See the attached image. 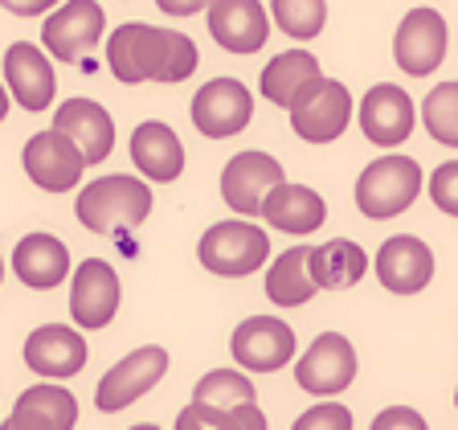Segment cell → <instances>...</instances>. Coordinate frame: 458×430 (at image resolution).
Masks as SVG:
<instances>
[{"instance_id": "1", "label": "cell", "mask_w": 458, "mask_h": 430, "mask_svg": "<svg viewBox=\"0 0 458 430\" xmlns=\"http://www.w3.org/2000/svg\"><path fill=\"white\" fill-rule=\"evenodd\" d=\"M197 62H200V54L189 33L148 25V21H127V25H119L106 38V66L127 86L184 82L197 70Z\"/></svg>"}, {"instance_id": "2", "label": "cell", "mask_w": 458, "mask_h": 430, "mask_svg": "<svg viewBox=\"0 0 458 430\" xmlns=\"http://www.w3.org/2000/svg\"><path fill=\"white\" fill-rule=\"evenodd\" d=\"M74 213L82 221V229L90 234H106L114 226H143L148 213H152V189L127 172H111V176H98V181L82 185L74 201Z\"/></svg>"}, {"instance_id": "3", "label": "cell", "mask_w": 458, "mask_h": 430, "mask_svg": "<svg viewBox=\"0 0 458 430\" xmlns=\"http://www.w3.org/2000/svg\"><path fill=\"white\" fill-rule=\"evenodd\" d=\"M426 172L410 156H381L356 176V210L369 221H389L421 197Z\"/></svg>"}, {"instance_id": "4", "label": "cell", "mask_w": 458, "mask_h": 430, "mask_svg": "<svg viewBox=\"0 0 458 430\" xmlns=\"http://www.w3.org/2000/svg\"><path fill=\"white\" fill-rule=\"evenodd\" d=\"M197 258L209 275L246 279V275H254V271H262V262L270 258V238H267V229L246 218L217 221V226H209L200 234Z\"/></svg>"}, {"instance_id": "5", "label": "cell", "mask_w": 458, "mask_h": 430, "mask_svg": "<svg viewBox=\"0 0 458 430\" xmlns=\"http://www.w3.org/2000/svg\"><path fill=\"white\" fill-rule=\"evenodd\" d=\"M106 33V13L98 0H62L41 25V46L57 62H82Z\"/></svg>"}, {"instance_id": "6", "label": "cell", "mask_w": 458, "mask_h": 430, "mask_svg": "<svg viewBox=\"0 0 458 430\" xmlns=\"http://www.w3.org/2000/svg\"><path fill=\"white\" fill-rule=\"evenodd\" d=\"M119 304H123L119 271L106 258L78 262L74 275H70V315H74V324L86 328V332H98L119 315Z\"/></svg>"}, {"instance_id": "7", "label": "cell", "mask_w": 458, "mask_h": 430, "mask_svg": "<svg viewBox=\"0 0 458 430\" xmlns=\"http://www.w3.org/2000/svg\"><path fill=\"white\" fill-rule=\"evenodd\" d=\"M168 373V353L160 344H143L135 353H127L123 361H114L103 373V382L95 385V406L98 414H119L131 401H140L143 393H152V385Z\"/></svg>"}, {"instance_id": "8", "label": "cell", "mask_w": 458, "mask_h": 430, "mask_svg": "<svg viewBox=\"0 0 458 430\" xmlns=\"http://www.w3.org/2000/svg\"><path fill=\"white\" fill-rule=\"evenodd\" d=\"M295 382L311 398H335L356 382V348L344 332L315 336L311 348L295 361Z\"/></svg>"}, {"instance_id": "9", "label": "cell", "mask_w": 458, "mask_h": 430, "mask_svg": "<svg viewBox=\"0 0 458 430\" xmlns=\"http://www.w3.org/2000/svg\"><path fill=\"white\" fill-rule=\"evenodd\" d=\"M446 46H450L446 17L438 9L421 4V9H410L401 17L397 38H393V57H397V66L410 78H426L442 66Z\"/></svg>"}, {"instance_id": "10", "label": "cell", "mask_w": 458, "mask_h": 430, "mask_svg": "<svg viewBox=\"0 0 458 430\" xmlns=\"http://www.w3.org/2000/svg\"><path fill=\"white\" fill-rule=\"evenodd\" d=\"M189 115L200 135L229 140V135H238L250 127V119H254V95H250L238 78H209L192 95Z\"/></svg>"}, {"instance_id": "11", "label": "cell", "mask_w": 458, "mask_h": 430, "mask_svg": "<svg viewBox=\"0 0 458 430\" xmlns=\"http://www.w3.org/2000/svg\"><path fill=\"white\" fill-rule=\"evenodd\" d=\"M229 353L250 373H278L295 361V328L278 315H250L229 336Z\"/></svg>"}, {"instance_id": "12", "label": "cell", "mask_w": 458, "mask_h": 430, "mask_svg": "<svg viewBox=\"0 0 458 430\" xmlns=\"http://www.w3.org/2000/svg\"><path fill=\"white\" fill-rule=\"evenodd\" d=\"M21 164H25L29 181L46 193L78 189V181H82V172H86V156L78 152V143L70 140L66 132H57V127L33 135V140L25 143V152H21Z\"/></svg>"}, {"instance_id": "13", "label": "cell", "mask_w": 458, "mask_h": 430, "mask_svg": "<svg viewBox=\"0 0 458 430\" xmlns=\"http://www.w3.org/2000/svg\"><path fill=\"white\" fill-rule=\"evenodd\" d=\"M283 164L267 152H238L221 168V201L242 218H262L267 197L283 185Z\"/></svg>"}, {"instance_id": "14", "label": "cell", "mask_w": 458, "mask_h": 430, "mask_svg": "<svg viewBox=\"0 0 458 430\" xmlns=\"http://www.w3.org/2000/svg\"><path fill=\"white\" fill-rule=\"evenodd\" d=\"M372 267H377V279H381L385 291H393V296H418V291L429 287V279H434V250L421 238H413V234H393L389 242H381Z\"/></svg>"}, {"instance_id": "15", "label": "cell", "mask_w": 458, "mask_h": 430, "mask_svg": "<svg viewBox=\"0 0 458 430\" xmlns=\"http://www.w3.org/2000/svg\"><path fill=\"white\" fill-rule=\"evenodd\" d=\"M4 86L25 111H46L57 99V74L46 49L33 41H13L4 49Z\"/></svg>"}, {"instance_id": "16", "label": "cell", "mask_w": 458, "mask_h": 430, "mask_svg": "<svg viewBox=\"0 0 458 430\" xmlns=\"http://www.w3.org/2000/svg\"><path fill=\"white\" fill-rule=\"evenodd\" d=\"M418 124V107L413 99L393 82L369 86V95L360 99V132L369 135L377 148H397L413 135Z\"/></svg>"}, {"instance_id": "17", "label": "cell", "mask_w": 458, "mask_h": 430, "mask_svg": "<svg viewBox=\"0 0 458 430\" xmlns=\"http://www.w3.org/2000/svg\"><path fill=\"white\" fill-rule=\"evenodd\" d=\"M209 33L229 54H258L270 41V13L262 0H213L209 9Z\"/></svg>"}, {"instance_id": "18", "label": "cell", "mask_w": 458, "mask_h": 430, "mask_svg": "<svg viewBox=\"0 0 458 430\" xmlns=\"http://www.w3.org/2000/svg\"><path fill=\"white\" fill-rule=\"evenodd\" d=\"M324 78L327 74L319 70L315 54H307V49H286V54L270 57V66H262L258 90H262V99L283 107V111H295V107H303L307 99L319 90Z\"/></svg>"}, {"instance_id": "19", "label": "cell", "mask_w": 458, "mask_h": 430, "mask_svg": "<svg viewBox=\"0 0 458 430\" xmlns=\"http://www.w3.org/2000/svg\"><path fill=\"white\" fill-rule=\"evenodd\" d=\"M352 124V95H348V86L335 82V78H324L319 90L307 99L303 107L291 111V132L307 143H332L340 140Z\"/></svg>"}, {"instance_id": "20", "label": "cell", "mask_w": 458, "mask_h": 430, "mask_svg": "<svg viewBox=\"0 0 458 430\" xmlns=\"http://www.w3.org/2000/svg\"><path fill=\"white\" fill-rule=\"evenodd\" d=\"M86 340L78 328L66 324H41L29 332L25 340V365L49 382H66L74 373L86 369Z\"/></svg>"}, {"instance_id": "21", "label": "cell", "mask_w": 458, "mask_h": 430, "mask_svg": "<svg viewBox=\"0 0 458 430\" xmlns=\"http://www.w3.org/2000/svg\"><path fill=\"white\" fill-rule=\"evenodd\" d=\"M54 127L78 143V152L86 156V164H103L114 148V119L95 99H66L54 111Z\"/></svg>"}, {"instance_id": "22", "label": "cell", "mask_w": 458, "mask_h": 430, "mask_svg": "<svg viewBox=\"0 0 458 430\" xmlns=\"http://www.w3.org/2000/svg\"><path fill=\"white\" fill-rule=\"evenodd\" d=\"M9 262H13L21 283L33 287V291H54V287H62L70 275V267H74L66 242L54 238V234H25V238L17 242Z\"/></svg>"}, {"instance_id": "23", "label": "cell", "mask_w": 458, "mask_h": 430, "mask_svg": "<svg viewBox=\"0 0 458 430\" xmlns=\"http://www.w3.org/2000/svg\"><path fill=\"white\" fill-rule=\"evenodd\" d=\"M262 221H267L270 229L291 234V238H307V234H315V229H324L327 205H324V197H319L315 189H307V185L283 181L267 197V205H262Z\"/></svg>"}, {"instance_id": "24", "label": "cell", "mask_w": 458, "mask_h": 430, "mask_svg": "<svg viewBox=\"0 0 458 430\" xmlns=\"http://www.w3.org/2000/svg\"><path fill=\"white\" fill-rule=\"evenodd\" d=\"M13 422L21 430H74L78 426V398L57 382L29 385L13 401Z\"/></svg>"}, {"instance_id": "25", "label": "cell", "mask_w": 458, "mask_h": 430, "mask_svg": "<svg viewBox=\"0 0 458 430\" xmlns=\"http://www.w3.org/2000/svg\"><path fill=\"white\" fill-rule=\"evenodd\" d=\"M131 164L148 176V181L172 185L184 172V143L160 119H148L131 132Z\"/></svg>"}, {"instance_id": "26", "label": "cell", "mask_w": 458, "mask_h": 430, "mask_svg": "<svg viewBox=\"0 0 458 430\" xmlns=\"http://www.w3.org/2000/svg\"><path fill=\"white\" fill-rule=\"evenodd\" d=\"M311 275L319 291H348L369 275V254L352 238H327L324 246H311Z\"/></svg>"}, {"instance_id": "27", "label": "cell", "mask_w": 458, "mask_h": 430, "mask_svg": "<svg viewBox=\"0 0 458 430\" xmlns=\"http://www.w3.org/2000/svg\"><path fill=\"white\" fill-rule=\"evenodd\" d=\"M319 291L311 275V246H291L267 267V296L278 307H303Z\"/></svg>"}, {"instance_id": "28", "label": "cell", "mask_w": 458, "mask_h": 430, "mask_svg": "<svg viewBox=\"0 0 458 430\" xmlns=\"http://www.w3.org/2000/svg\"><path fill=\"white\" fill-rule=\"evenodd\" d=\"M270 17L286 38L311 41L327 25V0H270Z\"/></svg>"}, {"instance_id": "29", "label": "cell", "mask_w": 458, "mask_h": 430, "mask_svg": "<svg viewBox=\"0 0 458 430\" xmlns=\"http://www.w3.org/2000/svg\"><path fill=\"white\" fill-rule=\"evenodd\" d=\"M421 124L446 148H458V82H438L421 103Z\"/></svg>"}, {"instance_id": "30", "label": "cell", "mask_w": 458, "mask_h": 430, "mask_svg": "<svg viewBox=\"0 0 458 430\" xmlns=\"http://www.w3.org/2000/svg\"><path fill=\"white\" fill-rule=\"evenodd\" d=\"M192 401H209V406H221V410H233L242 401H254V385H250L246 373L213 369L192 385Z\"/></svg>"}, {"instance_id": "31", "label": "cell", "mask_w": 458, "mask_h": 430, "mask_svg": "<svg viewBox=\"0 0 458 430\" xmlns=\"http://www.w3.org/2000/svg\"><path fill=\"white\" fill-rule=\"evenodd\" d=\"M291 430H352V410L335 398H319L311 410H303Z\"/></svg>"}, {"instance_id": "32", "label": "cell", "mask_w": 458, "mask_h": 430, "mask_svg": "<svg viewBox=\"0 0 458 430\" xmlns=\"http://www.w3.org/2000/svg\"><path fill=\"white\" fill-rule=\"evenodd\" d=\"M176 430H242L233 410H221L209 401H189L181 414H176Z\"/></svg>"}, {"instance_id": "33", "label": "cell", "mask_w": 458, "mask_h": 430, "mask_svg": "<svg viewBox=\"0 0 458 430\" xmlns=\"http://www.w3.org/2000/svg\"><path fill=\"white\" fill-rule=\"evenodd\" d=\"M429 201L438 205L442 213H450V218H458V160H446L438 164V168L429 172Z\"/></svg>"}, {"instance_id": "34", "label": "cell", "mask_w": 458, "mask_h": 430, "mask_svg": "<svg viewBox=\"0 0 458 430\" xmlns=\"http://www.w3.org/2000/svg\"><path fill=\"white\" fill-rule=\"evenodd\" d=\"M369 430H429V422L413 406H389V410H381L372 418Z\"/></svg>"}, {"instance_id": "35", "label": "cell", "mask_w": 458, "mask_h": 430, "mask_svg": "<svg viewBox=\"0 0 458 430\" xmlns=\"http://www.w3.org/2000/svg\"><path fill=\"white\" fill-rule=\"evenodd\" d=\"M62 0H0V9H9L13 17H41V13H54Z\"/></svg>"}, {"instance_id": "36", "label": "cell", "mask_w": 458, "mask_h": 430, "mask_svg": "<svg viewBox=\"0 0 458 430\" xmlns=\"http://www.w3.org/2000/svg\"><path fill=\"white\" fill-rule=\"evenodd\" d=\"M233 418H238L242 430H267V414L258 410V401H242V406H233Z\"/></svg>"}, {"instance_id": "37", "label": "cell", "mask_w": 458, "mask_h": 430, "mask_svg": "<svg viewBox=\"0 0 458 430\" xmlns=\"http://www.w3.org/2000/svg\"><path fill=\"white\" fill-rule=\"evenodd\" d=\"M160 4V13H168V17H197L200 9H209L213 0H156Z\"/></svg>"}, {"instance_id": "38", "label": "cell", "mask_w": 458, "mask_h": 430, "mask_svg": "<svg viewBox=\"0 0 458 430\" xmlns=\"http://www.w3.org/2000/svg\"><path fill=\"white\" fill-rule=\"evenodd\" d=\"M9 103H13L9 86H0V124H4V115H9Z\"/></svg>"}, {"instance_id": "39", "label": "cell", "mask_w": 458, "mask_h": 430, "mask_svg": "<svg viewBox=\"0 0 458 430\" xmlns=\"http://www.w3.org/2000/svg\"><path fill=\"white\" fill-rule=\"evenodd\" d=\"M0 430H21V426H17L13 418H4V422H0Z\"/></svg>"}, {"instance_id": "40", "label": "cell", "mask_w": 458, "mask_h": 430, "mask_svg": "<svg viewBox=\"0 0 458 430\" xmlns=\"http://www.w3.org/2000/svg\"><path fill=\"white\" fill-rule=\"evenodd\" d=\"M131 430H160L156 422H140V426H131Z\"/></svg>"}, {"instance_id": "41", "label": "cell", "mask_w": 458, "mask_h": 430, "mask_svg": "<svg viewBox=\"0 0 458 430\" xmlns=\"http://www.w3.org/2000/svg\"><path fill=\"white\" fill-rule=\"evenodd\" d=\"M0 283H4V258H0Z\"/></svg>"}, {"instance_id": "42", "label": "cell", "mask_w": 458, "mask_h": 430, "mask_svg": "<svg viewBox=\"0 0 458 430\" xmlns=\"http://www.w3.org/2000/svg\"><path fill=\"white\" fill-rule=\"evenodd\" d=\"M454 406H458V390H454Z\"/></svg>"}]
</instances>
